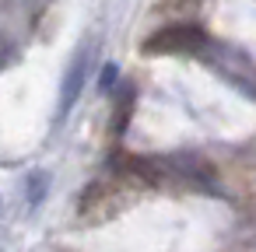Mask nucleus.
<instances>
[{
	"label": "nucleus",
	"instance_id": "obj_1",
	"mask_svg": "<svg viewBox=\"0 0 256 252\" xmlns=\"http://www.w3.org/2000/svg\"><path fill=\"white\" fill-rule=\"evenodd\" d=\"M207 46V32L200 25H165L144 39V53L151 56H193Z\"/></svg>",
	"mask_w": 256,
	"mask_h": 252
},
{
	"label": "nucleus",
	"instance_id": "obj_2",
	"mask_svg": "<svg viewBox=\"0 0 256 252\" xmlns=\"http://www.w3.org/2000/svg\"><path fill=\"white\" fill-rule=\"evenodd\" d=\"M112 168L120 175H130L137 182H148V186H158L165 179V165L162 161H151V158H137V154H120L112 161Z\"/></svg>",
	"mask_w": 256,
	"mask_h": 252
},
{
	"label": "nucleus",
	"instance_id": "obj_3",
	"mask_svg": "<svg viewBox=\"0 0 256 252\" xmlns=\"http://www.w3.org/2000/svg\"><path fill=\"white\" fill-rule=\"evenodd\" d=\"M84 74H88V49H81V53L74 56L70 70H67V77H64V95H60V116H67V112H70V105L78 102V95H81V84H84Z\"/></svg>",
	"mask_w": 256,
	"mask_h": 252
},
{
	"label": "nucleus",
	"instance_id": "obj_4",
	"mask_svg": "<svg viewBox=\"0 0 256 252\" xmlns=\"http://www.w3.org/2000/svg\"><path fill=\"white\" fill-rule=\"evenodd\" d=\"M116 91H120V95H116V112H112V137H123L126 126H130V112H134L137 91H134V84H123V88H116Z\"/></svg>",
	"mask_w": 256,
	"mask_h": 252
},
{
	"label": "nucleus",
	"instance_id": "obj_5",
	"mask_svg": "<svg viewBox=\"0 0 256 252\" xmlns=\"http://www.w3.org/2000/svg\"><path fill=\"white\" fill-rule=\"evenodd\" d=\"M14 56H18V49H14V42L0 32V70H8L11 63H14Z\"/></svg>",
	"mask_w": 256,
	"mask_h": 252
},
{
	"label": "nucleus",
	"instance_id": "obj_6",
	"mask_svg": "<svg viewBox=\"0 0 256 252\" xmlns=\"http://www.w3.org/2000/svg\"><path fill=\"white\" fill-rule=\"evenodd\" d=\"M116 77H120V70H116V63H106V70H102V77H98V88H102V91H112V84H116Z\"/></svg>",
	"mask_w": 256,
	"mask_h": 252
}]
</instances>
